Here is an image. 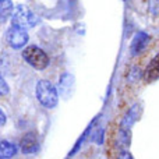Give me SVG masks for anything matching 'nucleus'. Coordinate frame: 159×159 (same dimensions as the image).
Returning a JSON list of instances; mask_svg holds the SVG:
<instances>
[{"label": "nucleus", "mask_w": 159, "mask_h": 159, "mask_svg": "<svg viewBox=\"0 0 159 159\" xmlns=\"http://www.w3.org/2000/svg\"><path fill=\"white\" fill-rule=\"evenodd\" d=\"M36 99L39 103L46 109H53L56 107L59 102V91L55 85L48 80H39L35 87Z\"/></svg>", "instance_id": "obj_1"}, {"label": "nucleus", "mask_w": 159, "mask_h": 159, "mask_svg": "<svg viewBox=\"0 0 159 159\" xmlns=\"http://www.w3.org/2000/svg\"><path fill=\"white\" fill-rule=\"evenodd\" d=\"M22 59H24L31 67L38 70V71L45 70L49 66V61H50L46 52L42 50L41 48L35 46V45H30V46L24 48V50H22Z\"/></svg>", "instance_id": "obj_2"}, {"label": "nucleus", "mask_w": 159, "mask_h": 159, "mask_svg": "<svg viewBox=\"0 0 159 159\" xmlns=\"http://www.w3.org/2000/svg\"><path fill=\"white\" fill-rule=\"evenodd\" d=\"M39 22V18L34 11H31L27 6L18 4L14 7V11L11 14V25H16L20 28H32Z\"/></svg>", "instance_id": "obj_3"}, {"label": "nucleus", "mask_w": 159, "mask_h": 159, "mask_svg": "<svg viewBox=\"0 0 159 159\" xmlns=\"http://www.w3.org/2000/svg\"><path fill=\"white\" fill-rule=\"evenodd\" d=\"M28 32L24 28L16 27V25H11L8 28L7 34H6V39H7V43L10 45L13 49H21L25 45L28 43Z\"/></svg>", "instance_id": "obj_4"}, {"label": "nucleus", "mask_w": 159, "mask_h": 159, "mask_svg": "<svg viewBox=\"0 0 159 159\" xmlns=\"http://www.w3.org/2000/svg\"><path fill=\"white\" fill-rule=\"evenodd\" d=\"M141 115H143V105L140 102H135L133 106L129 107L126 113L123 115L120 121V129H126V130H131L133 126L140 120Z\"/></svg>", "instance_id": "obj_5"}, {"label": "nucleus", "mask_w": 159, "mask_h": 159, "mask_svg": "<svg viewBox=\"0 0 159 159\" xmlns=\"http://www.w3.org/2000/svg\"><path fill=\"white\" fill-rule=\"evenodd\" d=\"M149 42H151V36L148 35L144 31L137 32L131 39V43H130V53L131 56H140L141 53H144L148 48Z\"/></svg>", "instance_id": "obj_6"}, {"label": "nucleus", "mask_w": 159, "mask_h": 159, "mask_svg": "<svg viewBox=\"0 0 159 159\" xmlns=\"http://www.w3.org/2000/svg\"><path fill=\"white\" fill-rule=\"evenodd\" d=\"M20 148H21L22 154H27V155L35 154L39 149V141L35 133H32V131L25 133L22 135L21 141H20Z\"/></svg>", "instance_id": "obj_7"}, {"label": "nucleus", "mask_w": 159, "mask_h": 159, "mask_svg": "<svg viewBox=\"0 0 159 159\" xmlns=\"http://www.w3.org/2000/svg\"><path fill=\"white\" fill-rule=\"evenodd\" d=\"M159 80V53L151 59L148 64H147L145 70H144V81L147 84H151Z\"/></svg>", "instance_id": "obj_8"}, {"label": "nucleus", "mask_w": 159, "mask_h": 159, "mask_svg": "<svg viewBox=\"0 0 159 159\" xmlns=\"http://www.w3.org/2000/svg\"><path fill=\"white\" fill-rule=\"evenodd\" d=\"M59 95H63V98H69L74 91V77L69 73L61 74L60 81H59Z\"/></svg>", "instance_id": "obj_9"}, {"label": "nucleus", "mask_w": 159, "mask_h": 159, "mask_svg": "<svg viewBox=\"0 0 159 159\" xmlns=\"http://www.w3.org/2000/svg\"><path fill=\"white\" fill-rule=\"evenodd\" d=\"M17 145L13 143H10V141H0V157L4 158V159H10L13 158L14 155L17 154Z\"/></svg>", "instance_id": "obj_10"}, {"label": "nucleus", "mask_w": 159, "mask_h": 159, "mask_svg": "<svg viewBox=\"0 0 159 159\" xmlns=\"http://www.w3.org/2000/svg\"><path fill=\"white\" fill-rule=\"evenodd\" d=\"M130 143H131V130H126V129H120V127H119L117 144L120 145V151L129 148Z\"/></svg>", "instance_id": "obj_11"}, {"label": "nucleus", "mask_w": 159, "mask_h": 159, "mask_svg": "<svg viewBox=\"0 0 159 159\" xmlns=\"http://www.w3.org/2000/svg\"><path fill=\"white\" fill-rule=\"evenodd\" d=\"M14 7L11 0H0V21H6L13 14Z\"/></svg>", "instance_id": "obj_12"}, {"label": "nucleus", "mask_w": 159, "mask_h": 159, "mask_svg": "<svg viewBox=\"0 0 159 159\" xmlns=\"http://www.w3.org/2000/svg\"><path fill=\"white\" fill-rule=\"evenodd\" d=\"M127 78H129V81H131V82H137L140 78H144V71H141L140 67L135 66L129 71Z\"/></svg>", "instance_id": "obj_13"}, {"label": "nucleus", "mask_w": 159, "mask_h": 159, "mask_svg": "<svg viewBox=\"0 0 159 159\" xmlns=\"http://www.w3.org/2000/svg\"><path fill=\"white\" fill-rule=\"evenodd\" d=\"M8 92H10V87H8V84L6 82V80L0 75V96L7 95Z\"/></svg>", "instance_id": "obj_14"}, {"label": "nucleus", "mask_w": 159, "mask_h": 159, "mask_svg": "<svg viewBox=\"0 0 159 159\" xmlns=\"http://www.w3.org/2000/svg\"><path fill=\"white\" fill-rule=\"evenodd\" d=\"M116 159H134V157L130 154L129 149H121V151L119 152V155H117Z\"/></svg>", "instance_id": "obj_15"}, {"label": "nucleus", "mask_w": 159, "mask_h": 159, "mask_svg": "<svg viewBox=\"0 0 159 159\" xmlns=\"http://www.w3.org/2000/svg\"><path fill=\"white\" fill-rule=\"evenodd\" d=\"M149 10L154 14H159V0H151L149 2Z\"/></svg>", "instance_id": "obj_16"}, {"label": "nucleus", "mask_w": 159, "mask_h": 159, "mask_svg": "<svg viewBox=\"0 0 159 159\" xmlns=\"http://www.w3.org/2000/svg\"><path fill=\"white\" fill-rule=\"evenodd\" d=\"M6 121H7V116H6L4 110L0 107V127H3L6 124Z\"/></svg>", "instance_id": "obj_17"}, {"label": "nucleus", "mask_w": 159, "mask_h": 159, "mask_svg": "<svg viewBox=\"0 0 159 159\" xmlns=\"http://www.w3.org/2000/svg\"><path fill=\"white\" fill-rule=\"evenodd\" d=\"M0 159H4V158H2V157H0Z\"/></svg>", "instance_id": "obj_18"}]
</instances>
